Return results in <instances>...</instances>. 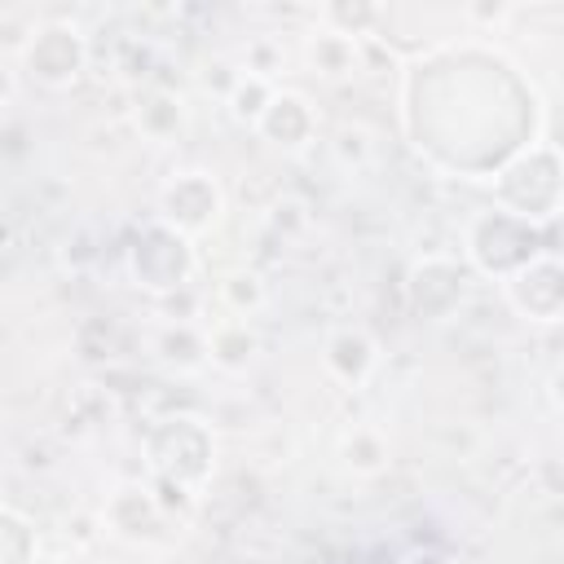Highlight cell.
<instances>
[{
  "label": "cell",
  "mask_w": 564,
  "mask_h": 564,
  "mask_svg": "<svg viewBox=\"0 0 564 564\" xmlns=\"http://www.w3.org/2000/svg\"><path fill=\"white\" fill-rule=\"evenodd\" d=\"M375 361H379V344H375L361 326H339V330L326 339V348H322L326 375H330L335 383H344V388H361V383L370 379Z\"/></svg>",
  "instance_id": "11"
},
{
  "label": "cell",
  "mask_w": 564,
  "mask_h": 564,
  "mask_svg": "<svg viewBox=\"0 0 564 564\" xmlns=\"http://www.w3.org/2000/svg\"><path fill=\"white\" fill-rule=\"evenodd\" d=\"M194 242L185 234H176L172 225H163L159 216L150 225L137 229V238L128 242V278L132 286L150 291V295H172L189 282L194 273Z\"/></svg>",
  "instance_id": "4"
},
{
  "label": "cell",
  "mask_w": 564,
  "mask_h": 564,
  "mask_svg": "<svg viewBox=\"0 0 564 564\" xmlns=\"http://www.w3.org/2000/svg\"><path fill=\"white\" fill-rule=\"evenodd\" d=\"M216 291H220V304H225L229 317H247V322H251V313L264 308V282H260V273H251V269L225 273Z\"/></svg>",
  "instance_id": "20"
},
{
  "label": "cell",
  "mask_w": 564,
  "mask_h": 564,
  "mask_svg": "<svg viewBox=\"0 0 564 564\" xmlns=\"http://www.w3.org/2000/svg\"><path fill=\"white\" fill-rule=\"evenodd\" d=\"M304 62H308V70H313L317 79H330V84L352 79V75H357V40L317 26V31L304 40Z\"/></svg>",
  "instance_id": "13"
},
{
  "label": "cell",
  "mask_w": 564,
  "mask_h": 564,
  "mask_svg": "<svg viewBox=\"0 0 564 564\" xmlns=\"http://www.w3.org/2000/svg\"><path fill=\"white\" fill-rule=\"evenodd\" d=\"M463 282H467V278H463L458 260H449V256H423V260L410 269L405 291H410L414 313H423V317H445V313H454V308L463 304V291H467Z\"/></svg>",
  "instance_id": "9"
},
{
  "label": "cell",
  "mask_w": 564,
  "mask_h": 564,
  "mask_svg": "<svg viewBox=\"0 0 564 564\" xmlns=\"http://www.w3.org/2000/svg\"><path fill=\"white\" fill-rule=\"evenodd\" d=\"M101 524H106V533H115L119 542L141 546V542H154V538L163 533L167 511H163V502L154 498L150 485H119V489L106 498Z\"/></svg>",
  "instance_id": "8"
},
{
  "label": "cell",
  "mask_w": 564,
  "mask_h": 564,
  "mask_svg": "<svg viewBox=\"0 0 564 564\" xmlns=\"http://www.w3.org/2000/svg\"><path fill=\"white\" fill-rule=\"evenodd\" d=\"M247 70H251V75L273 79V75L282 70V48H273L269 40H256V44L247 48Z\"/></svg>",
  "instance_id": "21"
},
{
  "label": "cell",
  "mask_w": 564,
  "mask_h": 564,
  "mask_svg": "<svg viewBox=\"0 0 564 564\" xmlns=\"http://www.w3.org/2000/svg\"><path fill=\"white\" fill-rule=\"evenodd\" d=\"M546 251V238H542V225L533 220H520L502 207H489V212H476L467 220V234H463V256L476 273L494 278V282H507L516 278L529 260H538Z\"/></svg>",
  "instance_id": "2"
},
{
  "label": "cell",
  "mask_w": 564,
  "mask_h": 564,
  "mask_svg": "<svg viewBox=\"0 0 564 564\" xmlns=\"http://www.w3.org/2000/svg\"><path fill=\"white\" fill-rule=\"evenodd\" d=\"M502 295L516 317L538 322V326H560L564 322V256L542 251L516 278L502 282Z\"/></svg>",
  "instance_id": "7"
},
{
  "label": "cell",
  "mask_w": 564,
  "mask_h": 564,
  "mask_svg": "<svg viewBox=\"0 0 564 564\" xmlns=\"http://www.w3.org/2000/svg\"><path fill=\"white\" fill-rule=\"evenodd\" d=\"M220 216H225V189L207 172H176L159 189V220L172 225L176 234H185L189 242L198 234L216 229Z\"/></svg>",
  "instance_id": "6"
},
{
  "label": "cell",
  "mask_w": 564,
  "mask_h": 564,
  "mask_svg": "<svg viewBox=\"0 0 564 564\" xmlns=\"http://www.w3.org/2000/svg\"><path fill=\"white\" fill-rule=\"evenodd\" d=\"M40 560V533L35 520L22 516L13 502L0 507V564H35Z\"/></svg>",
  "instance_id": "17"
},
{
  "label": "cell",
  "mask_w": 564,
  "mask_h": 564,
  "mask_svg": "<svg viewBox=\"0 0 564 564\" xmlns=\"http://www.w3.org/2000/svg\"><path fill=\"white\" fill-rule=\"evenodd\" d=\"M137 128L150 141H172L185 128V97L172 88H150L137 101Z\"/></svg>",
  "instance_id": "14"
},
{
  "label": "cell",
  "mask_w": 564,
  "mask_h": 564,
  "mask_svg": "<svg viewBox=\"0 0 564 564\" xmlns=\"http://www.w3.org/2000/svg\"><path fill=\"white\" fill-rule=\"evenodd\" d=\"M560 154H564V150H560Z\"/></svg>",
  "instance_id": "24"
},
{
  "label": "cell",
  "mask_w": 564,
  "mask_h": 564,
  "mask_svg": "<svg viewBox=\"0 0 564 564\" xmlns=\"http://www.w3.org/2000/svg\"><path fill=\"white\" fill-rule=\"evenodd\" d=\"M256 352H260V335H256V326L247 317H220L207 330V357L220 370L238 375V370H247L256 361Z\"/></svg>",
  "instance_id": "12"
},
{
  "label": "cell",
  "mask_w": 564,
  "mask_h": 564,
  "mask_svg": "<svg viewBox=\"0 0 564 564\" xmlns=\"http://www.w3.org/2000/svg\"><path fill=\"white\" fill-rule=\"evenodd\" d=\"M22 70L40 84V88H75L88 70V40L79 26L70 22H44L31 31V40L22 44Z\"/></svg>",
  "instance_id": "5"
},
{
  "label": "cell",
  "mask_w": 564,
  "mask_h": 564,
  "mask_svg": "<svg viewBox=\"0 0 564 564\" xmlns=\"http://www.w3.org/2000/svg\"><path fill=\"white\" fill-rule=\"evenodd\" d=\"M35 564H66V560H57V555H40Z\"/></svg>",
  "instance_id": "23"
},
{
  "label": "cell",
  "mask_w": 564,
  "mask_h": 564,
  "mask_svg": "<svg viewBox=\"0 0 564 564\" xmlns=\"http://www.w3.org/2000/svg\"><path fill=\"white\" fill-rule=\"evenodd\" d=\"M313 132H317V110L308 106L304 93H291V88H278L269 110L256 123V137L278 150H304L313 141Z\"/></svg>",
  "instance_id": "10"
},
{
  "label": "cell",
  "mask_w": 564,
  "mask_h": 564,
  "mask_svg": "<svg viewBox=\"0 0 564 564\" xmlns=\"http://www.w3.org/2000/svg\"><path fill=\"white\" fill-rule=\"evenodd\" d=\"M379 18H383V9L379 4H366V0H352V4H326V9H317V26H326V31H339V35H348V40H361V35H370L375 26H379Z\"/></svg>",
  "instance_id": "19"
},
{
  "label": "cell",
  "mask_w": 564,
  "mask_h": 564,
  "mask_svg": "<svg viewBox=\"0 0 564 564\" xmlns=\"http://www.w3.org/2000/svg\"><path fill=\"white\" fill-rule=\"evenodd\" d=\"M494 198H498L494 207H502L520 220L546 225L564 207V154L542 145V141L520 145L494 172Z\"/></svg>",
  "instance_id": "1"
},
{
  "label": "cell",
  "mask_w": 564,
  "mask_h": 564,
  "mask_svg": "<svg viewBox=\"0 0 564 564\" xmlns=\"http://www.w3.org/2000/svg\"><path fill=\"white\" fill-rule=\"evenodd\" d=\"M145 463L159 480L203 494V485L216 471V436L194 414H167L145 432Z\"/></svg>",
  "instance_id": "3"
},
{
  "label": "cell",
  "mask_w": 564,
  "mask_h": 564,
  "mask_svg": "<svg viewBox=\"0 0 564 564\" xmlns=\"http://www.w3.org/2000/svg\"><path fill=\"white\" fill-rule=\"evenodd\" d=\"M273 93H278V84H273V79L251 75V70H238V75H234V84H229V93H225V106H229V115H234L238 123L256 128V123H260V115L269 110Z\"/></svg>",
  "instance_id": "18"
},
{
  "label": "cell",
  "mask_w": 564,
  "mask_h": 564,
  "mask_svg": "<svg viewBox=\"0 0 564 564\" xmlns=\"http://www.w3.org/2000/svg\"><path fill=\"white\" fill-rule=\"evenodd\" d=\"M339 463L352 476H379L388 467V436L379 427H352V432H344Z\"/></svg>",
  "instance_id": "16"
},
{
  "label": "cell",
  "mask_w": 564,
  "mask_h": 564,
  "mask_svg": "<svg viewBox=\"0 0 564 564\" xmlns=\"http://www.w3.org/2000/svg\"><path fill=\"white\" fill-rule=\"evenodd\" d=\"M405 564H449L445 555H414V560H405Z\"/></svg>",
  "instance_id": "22"
},
{
  "label": "cell",
  "mask_w": 564,
  "mask_h": 564,
  "mask_svg": "<svg viewBox=\"0 0 564 564\" xmlns=\"http://www.w3.org/2000/svg\"><path fill=\"white\" fill-rule=\"evenodd\" d=\"M154 352H159V361L172 366V370H198V366L212 361V357H207V330H198V326H189V322L163 326L159 339H154Z\"/></svg>",
  "instance_id": "15"
}]
</instances>
